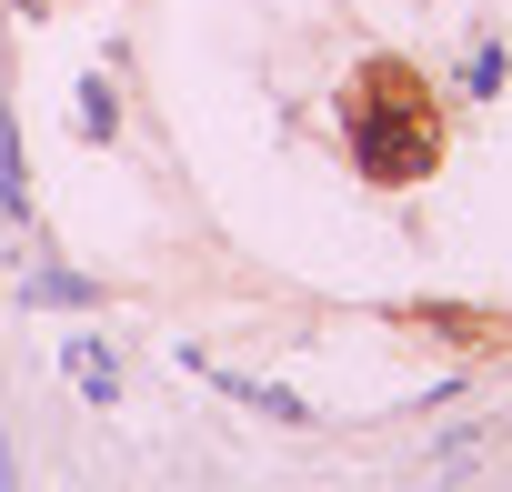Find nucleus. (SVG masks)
Wrapping results in <instances>:
<instances>
[{
    "instance_id": "obj_1",
    "label": "nucleus",
    "mask_w": 512,
    "mask_h": 492,
    "mask_svg": "<svg viewBox=\"0 0 512 492\" xmlns=\"http://www.w3.org/2000/svg\"><path fill=\"white\" fill-rule=\"evenodd\" d=\"M352 161H362V181H392V191L442 171V111L402 61H362V81H352Z\"/></svg>"
},
{
    "instance_id": "obj_2",
    "label": "nucleus",
    "mask_w": 512,
    "mask_h": 492,
    "mask_svg": "<svg viewBox=\"0 0 512 492\" xmlns=\"http://www.w3.org/2000/svg\"><path fill=\"white\" fill-rule=\"evenodd\" d=\"M21 302H41V312H91V302H111L91 272H71V262H51V252H31V272H21Z\"/></svg>"
},
{
    "instance_id": "obj_3",
    "label": "nucleus",
    "mask_w": 512,
    "mask_h": 492,
    "mask_svg": "<svg viewBox=\"0 0 512 492\" xmlns=\"http://www.w3.org/2000/svg\"><path fill=\"white\" fill-rule=\"evenodd\" d=\"M211 392H231V402H251V412H262V422H312V402L302 392H282V382H251V372H221V362H191Z\"/></svg>"
},
{
    "instance_id": "obj_4",
    "label": "nucleus",
    "mask_w": 512,
    "mask_h": 492,
    "mask_svg": "<svg viewBox=\"0 0 512 492\" xmlns=\"http://www.w3.org/2000/svg\"><path fill=\"white\" fill-rule=\"evenodd\" d=\"M61 372H71L91 402H121V362H111L101 342H71V352H61Z\"/></svg>"
},
{
    "instance_id": "obj_5",
    "label": "nucleus",
    "mask_w": 512,
    "mask_h": 492,
    "mask_svg": "<svg viewBox=\"0 0 512 492\" xmlns=\"http://www.w3.org/2000/svg\"><path fill=\"white\" fill-rule=\"evenodd\" d=\"M81 131H91V141H121V101H111V81H101V71L81 81Z\"/></svg>"
},
{
    "instance_id": "obj_6",
    "label": "nucleus",
    "mask_w": 512,
    "mask_h": 492,
    "mask_svg": "<svg viewBox=\"0 0 512 492\" xmlns=\"http://www.w3.org/2000/svg\"><path fill=\"white\" fill-rule=\"evenodd\" d=\"M462 91H472V101H492V91H502V41H482V51H472V71H462Z\"/></svg>"
},
{
    "instance_id": "obj_7",
    "label": "nucleus",
    "mask_w": 512,
    "mask_h": 492,
    "mask_svg": "<svg viewBox=\"0 0 512 492\" xmlns=\"http://www.w3.org/2000/svg\"><path fill=\"white\" fill-rule=\"evenodd\" d=\"M11 11H31V21H41V11H51V0H11Z\"/></svg>"
}]
</instances>
